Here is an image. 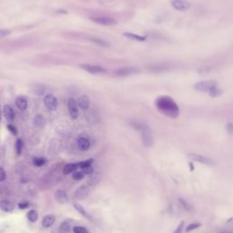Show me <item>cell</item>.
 <instances>
[{"instance_id": "4", "label": "cell", "mask_w": 233, "mask_h": 233, "mask_svg": "<svg viewBox=\"0 0 233 233\" xmlns=\"http://www.w3.org/2000/svg\"><path fill=\"white\" fill-rule=\"evenodd\" d=\"M90 20L96 24H99L101 26H107V27L115 26L118 23L114 18L109 17H90Z\"/></svg>"}, {"instance_id": "9", "label": "cell", "mask_w": 233, "mask_h": 233, "mask_svg": "<svg viewBox=\"0 0 233 233\" xmlns=\"http://www.w3.org/2000/svg\"><path fill=\"white\" fill-rule=\"evenodd\" d=\"M188 156L190 159H192L194 161H197V162H200L201 164L208 165V166H213L214 165V162L210 159H209L205 156L199 155V154H196V153H190Z\"/></svg>"}, {"instance_id": "5", "label": "cell", "mask_w": 233, "mask_h": 233, "mask_svg": "<svg viewBox=\"0 0 233 233\" xmlns=\"http://www.w3.org/2000/svg\"><path fill=\"white\" fill-rule=\"evenodd\" d=\"M44 104H45L46 109L53 111V110H56L58 109V99L54 95L48 94L44 98Z\"/></svg>"}, {"instance_id": "28", "label": "cell", "mask_w": 233, "mask_h": 233, "mask_svg": "<svg viewBox=\"0 0 233 233\" xmlns=\"http://www.w3.org/2000/svg\"><path fill=\"white\" fill-rule=\"evenodd\" d=\"M93 162H94V160H93V159H87V160H84V161H81V162H78V167L79 168H86L87 166H90L93 164Z\"/></svg>"}, {"instance_id": "18", "label": "cell", "mask_w": 233, "mask_h": 233, "mask_svg": "<svg viewBox=\"0 0 233 233\" xmlns=\"http://www.w3.org/2000/svg\"><path fill=\"white\" fill-rule=\"evenodd\" d=\"M0 209L5 212H11L15 209V205L9 200L0 201Z\"/></svg>"}, {"instance_id": "10", "label": "cell", "mask_w": 233, "mask_h": 233, "mask_svg": "<svg viewBox=\"0 0 233 233\" xmlns=\"http://www.w3.org/2000/svg\"><path fill=\"white\" fill-rule=\"evenodd\" d=\"M77 102L74 99H69L68 103V109L69 115L72 119H77L78 117V108H77Z\"/></svg>"}, {"instance_id": "16", "label": "cell", "mask_w": 233, "mask_h": 233, "mask_svg": "<svg viewBox=\"0 0 233 233\" xmlns=\"http://www.w3.org/2000/svg\"><path fill=\"white\" fill-rule=\"evenodd\" d=\"M55 220H56V217L54 215H52V214L46 215L42 219V226L45 228H48L54 224Z\"/></svg>"}, {"instance_id": "1", "label": "cell", "mask_w": 233, "mask_h": 233, "mask_svg": "<svg viewBox=\"0 0 233 233\" xmlns=\"http://www.w3.org/2000/svg\"><path fill=\"white\" fill-rule=\"evenodd\" d=\"M156 107L159 112L170 118H177L179 116V108L176 101L168 96H161L156 100Z\"/></svg>"}, {"instance_id": "17", "label": "cell", "mask_w": 233, "mask_h": 233, "mask_svg": "<svg viewBox=\"0 0 233 233\" xmlns=\"http://www.w3.org/2000/svg\"><path fill=\"white\" fill-rule=\"evenodd\" d=\"M16 105L18 109L20 110H26L27 109V106H28V102H27V99L23 97V96H19L16 99Z\"/></svg>"}, {"instance_id": "34", "label": "cell", "mask_w": 233, "mask_h": 233, "mask_svg": "<svg viewBox=\"0 0 233 233\" xmlns=\"http://www.w3.org/2000/svg\"><path fill=\"white\" fill-rule=\"evenodd\" d=\"M10 34H11V31L8 29H0V39L9 36Z\"/></svg>"}, {"instance_id": "19", "label": "cell", "mask_w": 233, "mask_h": 233, "mask_svg": "<svg viewBox=\"0 0 233 233\" xmlns=\"http://www.w3.org/2000/svg\"><path fill=\"white\" fill-rule=\"evenodd\" d=\"M77 168H79L77 163H68V164H66V165L64 166V168H63V173H64L65 175H68V174L73 173V172L76 171Z\"/></svg>"}, {"instance_id": "35", "label": "cell", "mask_w": 233, "mask_h": 233, "mask_svg": "<svg viewBox=\"0 0 233 233\" xmlns=\"http://www.w3.org/2000/svg\"><path fill=\"white\" fill-rule=\"evenodd\" d=\"M60 230H61V231H65V232H67V231H69V230H70V227H69V224H68V221H65L63 224H61Z\"/></svg>"}, {"instance_id": "11", "label": "cell", "mask_w": 233, "mask_h": 233, "mask_svg": "<svg viewBox=\"0 0 233 233\" xmlns=\"http://www.w3.org/2000/svg\"><path fill=\"white\" fill-rule=\"evenodd\" d=\"M3 113H4V117L9 122L12 123L15 119V111L12 109V107L10 105H5L3 108Z\"/></svg>"}, {"instance_id": "41", "label": "cell", "mask_w": 233, "mask_h": 233, "mask_svg": "<svg viewBox=\"0 0 233 233\" xmlns=\"http://www.w3.org/2000/svg\"><path fill=\"white\" fill-rule=\"evenodd\" d=\"M2 113H3V110H2L1 106H0V122H1V120H2Z\"/></svg>"}, {"instance_id": "24", "label": "cell", "mask_w": 233, "mask_h": 233, "mask_svg": "<svg viewBox=\"0 0 233 233\" xmlns=\"http://www.w3.org/2000/svg\"><path fill=\"white\" fill-rule=\"evenodd\" d=\"M27 219H28L29 221H31V222H36V221L37 220V219H38V214H37V212H36V210L32 209V210H30V211L27 212Z\"/></svg>"}, {"instance_id": "30", "label": "cell", "mask_w": 233, "mask_h": 233, "mask_svg": "<svg viewBox=\"0 0 233 233\" xmlns=\"http://www.w3.org/2000/svg\"><path fill=\"white\" fill-rule=\"evenodd\" d=\"M178 202H179V204H180V206L185 209V210H188V211H190V209H191V207H190V205L189 204V203H187L184 200H182V199H179L178 200Z\"/></svg>"}, {"instance_id": "2", "label": "cell", "mask_w": 233, "mask_h": 233, "mask_svg": "<svg viewBox=\"0 0 233 233\" xmlns=\"http://www.w3.org/2000/svg\"><path fill=\"white\" fill-rule=\"evenodd\" d=\"M136 128L141 131V137L144 146L146 147H151L153 145V136L151 129L145 124L137 123Z\"/></svg>"}, {"instance_id": "23", "label": "cell", "mask_w": 233, "mask_h": 233, "mask_svg": "<svg viewBox=\"0 0 233 233\" xmlns=\"http://www.w3.org/2000/svg\"><path fill=\"white\" fill-rule=\"evenodd\" d=\"M221 93H222V91H221V89L217 86V84H216V85H214V86L211 87V89L209 91V96H210V97H212V98H216V97L220 96Z\"/></svg>"}, {"instance_id": "21", "label": "cell", "mask_w": 233, "mask_h": 233, "mask_svg": "<svg viewBox=\"0 0 233 233\" xmlns=\"http://www.w3.org/2000/svg\"><path fill=\"white\" fill-rule=\"evenodd\" d=\"M34 125L36 127H38V128H42L45 124H46V118L43 115H40V114H37L35 116L34 118Z\"/></svg>"}, {"instance_id": "13", "label": "cell", "mask_w": 233, "mask_h": 233, "mask_svg": "<svg viewBox=\"0 0 233 233\" xmlns=\"http://www.w3.org/2000/svg\"><path fill=\"white\" fill-rule=\"evenodd\" d=\"M77 105L82 110L88 109L89 106H90V100H89L88 97L87 95H82L81 97H79V99L77 100Z\"/></svg>"}, {"instance_id": "38", "label": "cell", "mask_w": 233, "mask_h": 233, "mask_svg": "<svg viewBox=\"0 0 233 233\" xmlns=\"http://www.w3.org/2000/svg\"><path fill=\"white\" fill-rule=\"evenodd\" d=\"M7 178V173L3 168H0V181H4Z\"/></svg>"}, {"instance_id": "33", "label": "cell", "mask_w": 233, "mask_h": 233, "mask_svg": "<svg viewBox=\"0 0 233 233\" xmlns=\"http://www.w3.org/2000/svg\"><path fill=\"white\" fill-rule=\"evenodd\" d=\"M81 170H82L85 174H92L93 172H94V168H93L92 165H90V166H87V167H86V168H81Z\"/></svg>"}, {"instance_id": "8", "label": "cell", "mask_w": 233, "mask_h": 233, "mask_svg": "<svg viewBox=\"0 0 233 233\" xmlns=\"http://www.w3.org/2000/svg\"><path fill=\"white\" fill-rule=\"evenodd\" d=\"M171 7L178 11L188 10L190 8V3L187 0H171Z\"/></svg>"}, {"instance_id": "25", "label": "cell", "mask_w": 233, "mask_h": 233, "mask_svg": "<svg viewBox=\"0 0 233 233\" xmlns=\"http://www.w3.org/2000/svg\"><path fill=\"white\" fill-rule=\"evenodd\" d=\"M46 162V159L44 158H40V157H35L33 159V164L36 166V167H41L43 165H45Z\"/></svg>"}, {"instance_id": "6", "label": "cell", "mask_w": 233, "mask_h": 233, "mask_svg": "<svg viewBox=\"0 0 233 233\" xmlns=\"http://www.w3.org/2000/svg\"><path fill=\"white\" fill-rule=\"evenodd\" d=\"M217 83L211 80H205V81H200L198 82L194 85V89L200 92H208L211 89V87L216 85Z\"/></svg>"}, {"instance_id": "7", "label": "cell", "mask_w": 233, "mask_h": 233, "mask_svg": "<svg viewBox=\"0 0 233 233\" xmlns=\"http://www.w3.org/2000/svg\"><path fill=\"white\" fill-rule=\"evenodd\" d=\"M139 71L138 68H134V67H126V68H118L114 72V76L115 77H127V76H130L133 74H136Z\"/></svg>"}, {"instance_id": "26", "label": "cell", "mask_w": 233, "mask_h": 233, "mask_svg": "<svg viewBox=\"0 0 233 233\" xmlns=\"http://www.w3.org/2000/svg\"><path fill=\"white\" fill-rule=\"evenodd\" d=\"M23 149V140L21 138H17L16 141V152L17 155H20Z\"/></svg>"}, {"instance_id": "32", "label": "cell", "mask_w": 233, "mask_h": 233, "mask_svg": "<svg viewBox=\"0 0 233 233\" xmlns=\"http://www.w3.org/2000/svg\"><path fill=\"white\" fill-rule=\"evenodd\" d=\"M201 225H200V223H191V224H190L188 227H187V228H186V231L187 232H189V231H191V230H193V229H196V228H200Z\"/></svg>"}, {"instance_id": "14", "label": "cell", "mask_w": 233, "mask_h": 233, "mask_svg": "<svg viewBox=\"0 0 233 233\" xmlns=\"http://www.w3.org/2000/svg\"><path fill=\"white\" fill-rule=\"evenodd\" d=\"M89 193V190L88 188L87 187V186H81V187H79L76 192H75V197L77 199V200H83L85 199Z\"/></svg>"}, {"instance_id": "31", "label": "cell", "mask_w": 233, "mask_h": 233, "mask_svg": "<svg viewBox=\"0 0 233 233\" xmlns=\"http://www.w3.org/2000/svg\"><path fill=\"white\" fill-rule=\"evenodd\" d=\"M73 232L75 233H87L88 230L84 228V227H81V226H76L73 228Z\"/></svg>"}, {"instance_id": "29", "label": "cell", "mask_w": 233, "mask_h": 233, "mask_svg": "<svg viewBox=\"0 0 233 233\" xmlns=\"http://www.w3.org/2000/svg\"><path fill=\"white\" fill-rule=\"evenodd\" d=\"M92 42H94L95 44L99 45V46H109V43L103 39H100V38H91L90 39Z\"/></svg>"}, {"instance_id": "39", "label": "cell", "mask_w": 233, "mask_h": 233, "mask_svg": "<svg viewBox=\"0 0 233 233\" xmlns=\"http://www.w3.org/2000/svg\"><path fill=\"white\" fill-rule=\"evenodd\" d=\"M28 206H29V202H28V201H22V202H20V203L18 204V208H19L20 209H27Z\"/></svg>"}, {"instance_id": "37", "label": "cell", "mask_w": 233, "mask_h": 233, "mask_svg": "<svg viewBox=\"0 0 233 233\" xmlns=\"http://www.w3.org/2000/svg\"><path fill=\"white\" fill-rule=\"evenodd\" d=\"M8 129L13 134V135H17V128L16 127H14L12 124H9V125H8Z\"/></svg>"}, {"instance_id": "40", "label": "cell", "mask_w": 233, "mask_h": 233, "mask_svg": "<svg viewBox=\"0 0 233 233\" xmlns=\"http://www.w3.org/2000/svg\"><path fill=\"white\" fill-rule=\"evenodd\" d=\"M183 226H184V221H181L178 225V228L175 230V232H180L183 228Z\"/></svg>"}, {"instance_id": "15", "label": "cell", "mask_w": 233, "mask_h": 233, "mask_svg": "<svg viewBox=\"0 0 233 233\" xmlns=\"http://www.w3.org/2000/svg\"><path fill=\"white\" fill-rule=\"evenodd\" d=\"M77 146L79 148V150H83V151H86L87 150H89L90 148V142L89 140L85 137H79L77 138Z\"/></svg>"}, {"instance_id": "36", "label": "cell", "mask_w": 233, "mask_h": 233, "mask_svg": "<svg viewBox=\"0 0 233 233\" xmlns=\"http://www.w3.org/2000/svg\"><path fill=\"white\" fill-rule=\"evenodd\" d=\"M226 129L228 134L233 135V122H228L226 126Z\"/></svg>"}, {"instance_id": "12", "label": "cell", "mask_w": 233, "mask_h": 233, "mask_svg": "<svg viewBox=\"0 0 233 233\" xmlns=\"http://www.w3.org/2000/svg\"><path fill=\"white\" fill-rule=\"evenodd\" d=\"M55 199L59 204H66L68 202L69 198L65 190H58L55 193Z\"/></svg>"}, {"instance_id": "22", "label": "cell", "mask_w": 233, "mask_h": 233, "mask_svg": "<svg viewBox=\"0 0 233 233\" xmlns=\"http://www.w3.org/2000/svg\"><path fill=\"white\" fill-rule=\"evenodd\" d=\"M74 208H75V209H77V211H78L82 216H84L85 218H87V219H89V220H92V218L90 217V215L86 211V209H85L81 205L75 203V204H74Z\"/></svg>"}, {"instance_id": "27", "label": "cell", "mask_w": 233, "mask_h": 233, "mask_svg": "<svg viewBox=\"0 0 233 233\" xmlns=\"http://www.w3.org/2000/svg\"><path fill=\"white\" fill-rule=\"evenodd\" d=\"M84 176H85V173L81 170V171H77V170H76V171H74L73 173H72V178H73V179H75V180H80V179H82L83 178H84Z\"/></svg>"}, {"instance_id": "3", "label": "cell", "mask_w": 233, "mask_h": 233, "mask_svg": "<svg viewBox=\"0 0 233 233\" xmlns=\"http://www.w3.org/2000/svg\"><path fill=\"white\" fill-rule=\"evenodd\" d=\"M79 68L84 69L85 71L90 73V74H101V73H106L107 69L104 68L101 66H97V65H90V64H80Z\"/></svg>"}, {"instance_id": "20", "label": "cell", "mask_w": 233, "mask_h": 233, "mask_svg": "<svg viewBox=\"0 0 233 233\" xmlns=\"http://www.w3.org/2000/svg\"><path fill=\"white\" fill-rule=\"evenodd\" d=\"M123 36L128 37V38H130L132 40H136V41H139V42H143L147 39V37L144 36H139V35H137V34H134V33H129V32L124 33Z\"/></svg>"}]
</instances>
